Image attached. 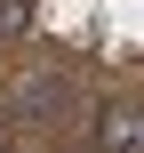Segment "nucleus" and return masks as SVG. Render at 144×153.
Returning <instances> with one entry per match:
<instances>
[{"instance_id": "obj_1", "label": "nucleus", "mask_w": 144, "mask_h": 153, "mask_svg": "<svg viewBox=\"0 0 144 153\" xmlns=\"http://www.w3.org/2000/svg\"><path fill=\"white\" fill-rule=\"evenodd\" d=\"M96 153H144V113L136 105H112L96 121Z\"/></svg>"}, {"instance_id": "obj_2", "label": "nucleus", "mask_w": 144, "mask_h": 153, "mask_svg": "<svg viewBox=\"0 0 144 153\" xmlns=\"http://www.w3.org/2000/svg\"><path fill=\"white\" fill-rule=\"evenodd\" d=\"M32 8H40V0H0V40H16V32H32Z\"/></svg>"}]
</instances>
